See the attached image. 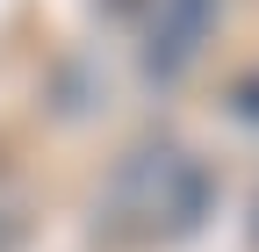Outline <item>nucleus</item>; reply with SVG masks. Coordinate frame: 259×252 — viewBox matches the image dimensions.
I'll return each mask as SVG.
<instances>
[{"mask_svg": "<svg viewBox=\"0 0 259 252\" xmlns=\"http://www.w3.org/2000/svg\"><path fill=\"white\" fill-rule=\"evenodd\" d=\"M202 29H209V0H166V22L151 29V51H144V72L151 79H173L187 58H194Z\"/></svg>", "mask_w": 259, "mask_h": 252, "instance_id": "f257e3e1", "label": "nucleus"}]
</instances>
